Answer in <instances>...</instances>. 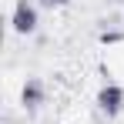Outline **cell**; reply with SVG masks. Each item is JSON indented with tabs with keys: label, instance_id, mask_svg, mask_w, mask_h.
Wrapping results in <instances>:
<instances>
[{
	"label": "cell",
	"instance_id": "6da1fadb",
	"mask_svg": "<svg viewBox=\"0 0 124 124\" xmlns=\"http://www.w3.org/2000/svg\"><path fill=\"white\" fill-rule=\"evenodd\" d=\"M10 27H14V34H34L37 27H40V10H37V3L34 0H17L14 3V14H10Z\"/></svg>",
	"mask_w": 124,
	"mask_h": 124
},
{
	"label": "cell",
	"instance_id": "7a4b0ae2",
	"mask_svg": "<svg viewBox=\"0 0 124 124\" xmlns=\"http://www.w3.org/2000/svg\"><path fill=\"white\" fill-rule=\"evenodd\" d=\"M97 111H101L104 117H117L124 111V87L121 84L107 81L101 91H97Z\"/></svg>",
	"mask_w": 124,
	"mask_h": 124
},
{
	"label": "cell",
	"instance_id": "3957f363",
	"mask_svg": "<svg viewBox=\"0 0 124 124\" xmlns=\"http://www.w3.org/2000/svg\"><path fill=\"white\" fill-rule=\"evenodd\" d=\"M44 101H47V87H44V81L27 77L23 87H20V104L27 107V111H37V107H44Z\"/></svg>",
	"mask_w": 124,
	"mask_h": 124
},
{
	"label": "cell",
	"instance_id": "277c9868",
	"mask_svg": "<svg viewBox=\"0 0 124 124\" xmlns=\"http://www.w3.org/2000/svg\"><path fill=\"white\" fill-rule=\"evenodd\" d=\"M124 40V30H104L101 34V44H121Z\"/></svg>",
	"mask_w": 124,
	"mask_h": 124
},
{
	"label": "cell",
	"instance_id": "5b68a950",
	"mask_svg": "<svg viewBox=\"0 0 124 124\" xmlns=\"http://www.w3.org/2000/svg\"><path fill=\"white\" fill-rule=\"evenodd\" d=\"M70 0H40V7H47V10H57V7H67Z\"/></svg>",
	"mask_w": 124,
	"mask_h": 124
}]
</instances>
